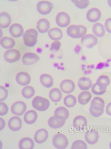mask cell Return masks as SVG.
I'll use <instances>...</instances> for the list:
<instances>
[{"mask_svg": "<svg viewBox=\"0 0 111 149\" xmlns=\"http://www.w3.org/2000/svg\"><path fill=\"white\" fill-rule=\"evenodd\" d=\"M38 33L34 29H28L23 36L24 44L27 47H34L37 43Z\"/></svg>", "mask_w": 111, "mask_h": 149, "instance_id": "6da1fadb", "label": "cell"}, {"mask_svg": "<svg viewBox=\"0 0 111 149\" xmlns=\"http://www.w3.org/2000/svg\"><path fill=\"white\" fill-rule=\"evenodd\" d=\"M33 107L40 111H47L50 107L49 101L46 98L37 96L35 97L32 102Z\"/></svg>", "mask_w": 111, "mask_h": 149, "instance_id": "7a4b0ae2", "label": "cell"}, {"mask_svg": "<svg viewBox=\"0 0 111 149\" xmlns=\"http://www.w3.org/2000/svg\"><path fill=\"white\" fill-rule=\"evenodd\" d=\"M52 143L54 147L56 149H65L69 144L68 139L64 134L58 133L53 137Z\"/></svg>", "mask_w": 111, "mask_h": 149, "instance_id": "3957f363", "label": "cell"}, {"mask_svg": "<svg viewBox=\"0 0 111 149\" xmlns=\"http://www.w3.org/2000/svg\"><path fill=\"white\" fill-rule=\"evenodd\" d=\"M54 8L51 2L47 1H39L37 4V9L38 12L42 15H47L49 14Z\"/></svg>", "mask_w": 111, "mask_h": 149, "instance_id": "277c9868", "label": "cell"}, {"mask_svg": "<svg viewBox=\"0 0 111 149\" xmlns=\"http://www.w3.org/2000/svg\"><path fill=\"white\" fill-rule=\"evenodd\" d=\"M27 110V106L24 102L18 101L11 106V112L16 116H22Z\"/></svg>", "mask_w": 111, "mask_h": 149, "instance_id": "5b68a950", "label": "cell"}, {"mask_svg": "<svg viewBox=\"0 0 111 149\" xmlns=\"http://www.w3.org/2000/svg\"><path fill=\"white\" fill-rule=\"evenodd\" d=\"M21 57L19 51L16 49H11L5 52L4 55L5 60L9 63H14L19 60Z\"/></svg>", "mask_w": 111, "mask_h": 149, "instance_id": "8992f818", "label": "cell"}, {"mask_svg": "<svg viewBox=\"0 0 111 149\" xmlns=\"http://www.w3.org/2000/svg\"><path fill=\"white\" fill-rule=\"evenodd\" d=\"M70 16L65 12H62L58 13L56 17L57 24L61 27H66L70 24Z\"/></svg>", "mask_w": 111, "mask_h": 149, "instance_id": "52a82bcc", "label": "cell"}, {"mask_svg": "<svg viewBox=\"0 0 111 149\" xmlns=\"http://www.w3.org/2000/svg\"><path fill=\"white\" fill-rule=\"evenodd\" d=\"M98 38L92 34H87L82 38L81 43L83 45L88 49L93 48L98 43Z\"/></svg>", "mask_w": 111, "mask_h": 149, "instance_id": "ba28073f", "label": "cell"}, {"mask_svg": "<svg viewBox=\"0 0 111 149\" xmlns=\"http://www.w3.org/2000/svg\"><path fill=\"white\" fill-rule=\"evenodd\" d=\"M40 59L37 55L33 52H27L24 54L22 58L24 65L29 66L37 63Z\"/></svg>", "mask_w": 111, "mask_h": 149, "instance_id": "9c48e42d", "label": "cell"}, {"mask_svg": "<svg viewBox=\"0 0 111 149\" xmlns=\"http://www.w3.org/2000/svg\"><path fill=\"white\" fill-rule=\"evenodd\" d=\"M66 120L58 116L51 117L48 120V125L52 129H59L64 125Z\"/></svg>", "mask_w": 111, "mask_h": 149, "instance_id": "30bf717a", "label": "cell"}, {"mask_svg": "<svg viewBox=\"0 0 111 149\" xmlns=\"http://www.w3.org/2000/svg\"><path fill=\"white\" fill-rule=\"evenodd\" d=\"M60 86L62 92L65 94L73 93L75 88V84L74 81L69 79H65L62 81Z\"/></svg>", "mask_w": 111, "mask_h": 149, "instance_id": "8fae6325", "label": "cell"}, {"mask_svg": "<svg viewBox=\"0 0 111 149\" xmlns=\"http://www.w3.org/2000/svg\"><path fill=\"white\" fill-rule=\"evenodd\" d=\"M99 138V132L94 129H92L85 133V140L89 144H95L98 142Z\"/></svg>", "mask_w": 111, "mask_h": 149, "instance_id": "7c38bea8", "label": "cell"}, {"mask_svg": "<svg viewBox=\"0 0 111 149\" xmlns=\"http://www.w3.org/2000/svg\"><path fill=\"white\" fill-rule=\"evenodd\" d=\"M15 80L20 86H27L31 81V76L27 72H19L16 74Z\"/></svg>", "mask_w": 111, "mask_h": 149, "instance_id": "4fadbf2b", "label": "cell"}, {"mask_svg": "<svg viewBox=\"0 0 111 149\" xmlns=\"http://www.w3.org/2000/svg\"><path fill=\"white\" fill-rule=\"evenodd\" d=\"M101 15V12L99 9L96 8H93L88 11L87 13V19L91 23H95L100 19Z\"/></svg>", "mask_w": 111, "mask_h": 149, "instance_id": "5bb4252c", "label": "cell"}, {"mask_svg": "<svg viewBox=\"0 0 111 149\" xmlns=\"http://www.w3.org/2000/svg\"><path fill=\"white\" fill-rule=\"evenodd\" d=\"M8 126L9 129L12 131H19L22 127V121L19 117L14 116L9 119Z\"/></svg>", "mask_w": 111, "mask_h": 149, "instance_id": "9a60e30c", "label": "cell"}, {"mask_svg": "<svg viewBox=\"0 0 111 149\" xmlns=\"http://www.w3.org/2000/svg\"><path fill=\"white\" fill-rule=\"evenodd\" d=\"M49 137V132L45 129L38 130L34 135V140L38 144L43 143L46 142Z\"/></svg>", "mask_w": 111, "mask_h": 149, "instance_id": "2e32d148", "label": "cell"}, {"mask_svg": "<svg viewBox=\"0 0 111 149\" xmlns=\"http://www.w3.org/2000/svg\"><path fill=\"white\" fill-rule=\"evenodd\" d=\"M9 33L14 38H19L24 34V28L20 24H13L9 28Z\"/></svg>", "mask_w": 111, "mask_h": 149, "instance_id": "e0dca14e", "label": "cell"}, {"mask_svg": "<svg viewBox=\"0 0 111 149\" xmlns=\"http://www.w3.org/2000/svg\"><path fill=\"white\" fill-rule=\"evenodd\" d=\"M105 102L104 100L99 97H96L91 102L90 107L95 111H101L104 110Z\"/></svg>", "mask_w": 111, "mask_h": 149, "instance_id": "ac0fdd59", "label": "cell"}, {"mask_svg": "<svg viewBox=\"0 0 111 149\" xmlns=\"http://www.w3.org/2000/svg\"><path fill=\"white\" fill-rule=\"evenodd\" d=\"M78 86L82 91L89 90L92 86V82L89 77H82L78 80Z\"/></svg>", "mask_w": 111, "mask_h": 149, "instance_id": "d6986e66", "label": "cell"}, {"mask_svg": "<svg viewBox=\"0 0 111 149\" xmlns=\"http://www.w3.org/2000/svg\"><path fill=\"white\" fill-rule=\"evenodd\" d=\"M12 19L8 13L6 12H1L0 14V26L1 28H8L11 24Z\"/></svg>", "mask_w": 111, "mask_h": 149, "instance_id": "ffe728a7", "label": "cell"}, {"mask_svg": "<svg viewBox=\"0 0 111 149\" xmlns=\"http://www.w3.org/2000/svg\"><path fill=\"white\" fill-rule=\"evenodd\" d=\"M87 125V120L84 116L79 115L76 116L73 120V125L76 129L81 130L83 129Z\"/></svg>", "mask_w": 111, "mask_h": 149, "instance_id": "44dd1931", "label": "cell"}, {"mask_svg": "<svg viewBox=\"0 0 111 149\" xmlns=\"http://www.w3.org/2000/svg\"><path fill=\"white\" fill-rule=\"evenodd\" d=\"M38 115L36 111L31 110L25 113L24 120L26 124L32 125L34 124L37 119Z\"/></svg>", "mask_w": 111, "mask_h": 149, "instance_id": "7402d4cb", "label": "cell"}, {"mask_svg": "<svg viewBox=\"0 0 111 149\" xmlns=\"http://www.w3.org/2000/svg\"><path fill=\"white\" fill-rule=\"evenodd\" d=\"M50 24L49 21L45 19H41L37 23V28L40 33H47L49 29Z\"/></svg>", "mask_w": 111, "mask_h": 149, "instance_id": "603a6c76", "label": "cell"}, {"mask_svg": "<svg viewBox=\"0 0 111 149\" xmlns=\"http://www.w3.org/2000/svg\"><path fill=\"white\" fill-rule=\"evenodd\" d=\"M40 81L42 86L46 88H50L53 86V77L50 75L47 74H44L40 76Z\"/></svg>", "mask_w": 111, "mask_h": 149, "instance_id": "cb8c5ba5", "label": "cell"}, {"mask_svg": "<svg viewBox=\"0 0 111 149\" xmlns=\"http://www.w3.org/2000/svg\"><path fill=\"white\" fill-rule=\"evenodd\" d=\"M19 147L21 149H33L34 147V143L30 138H24L19 142Z\"/></svg>", "mask_w": 111, "mask_h": 149, "instance_id": "d4e9b609", "label": "cell"}, {"mask_svg": "<svg viewBox=\"0 0 111 149\" xmlns=\"http://www.w3.org/2000/svg\"><path fill=\"white\" fill-rule=\"evenodd\" d=\"M1 45L3 48L7 49H11L15 45V42L14 39L12 38L5 37L2 38L0 41Z\"/></svg>", "mask_w": 111, "mask_h": 149, "instance_id": "484cf974", "label": "cell"}, {"mask_svg": "<svg viewBox=\"0 0 111 149\" xmlns=\"http://www.w3.org/2000/svg\"><path fill=\"white\" fill-rule=\"evenodd\" d=\"M80 30L79 25H72L67 29V33L69 37L73 38H79Z\"/></svg>", "mask_w": 111, "mask_h": 149, "instance_id": "4316f807", "label": "cell"}, {"mask_svg": "<svg viewBox=\"0 0 111 149\" xmlns=\"http://www.w3.org/2000/svg\"><path fill=\"white\" fill-rule=\"evenodd\" d=\"M49 37L52 40H58L63 37V33L62 30L59 28H53L48 31Z\"/></svg>", "mask_w": 111, "mask_h": 149, "instance_id": "83f0119b", "label": "cell"}, {"mask_svg": "<svg viewBox=\"0 0 111 149\" xmlns=\"http://www.w3.org/2000/svg\"><path fill=\"white\" fill-rule=\"evenodd\" d=\"M50 98L54 102L60 101L62 97V94L60 89L58 88H54L51 90L49 93Z\"/></svg>", "mask_w": 111, "mask_h": 149, "instance_id": "f1b7e54d", "label": "cell"}, {"mask_svg": "<svg viewBox=\"0 0 111 149\" xmlns=\"http://www.w3.org/2000/svg\"><path fill=\"white\" fill-rule=\"evenodd\" d=\"M92 97V95L88 91H85L81 93L78 97V102L81 105L87 104Z\"/></svg>", "mask_w": 111, "mask_h": 149, "instance_id": "f546056e", "label": "cell"}, {"mask_svg": "<svg viewBox=\"0 0 111 149\" xmlns=\"http://www.w3.org/2000/svg\"><path fill=\"white\" fill-rule=\"evenodd\" d=\"M92 31L94 34L98 38L103 37L105 33L104 25L99 23H96L93 26Z\"/></svg>", "mask_w": 111, "mask_h": 149, "instance_id": "4dcf8cb0", "label": "cell"}, {"mask_svg": "<svg viewBox=\"0 0 111 149\" xmlns=\"http://www.w3.org/2000/svg\"><path fill=\"white\" fill-rule=\"evenodd\" d=\"M55 116L61 117L65 119L66 120L69 117V111L67 109H66L63 107H58L55 110L54 112Z\"/></svg>", "mask_w": 111, "mask_h": 149, "instance_id": "1f68e13d", "label": "cell"}, {"mask_svg": "<svg viewBox=\"0 0 111 149\" xmlns=\"http://www.w3.org/2000/svg\"><path fill=\"white\" fill-rule=\"evenodd\" d=\"M77 100L76 98L72 95H66L64 99V104L66 107L72 108L76 105Z\"/></svg>", "mask_w": 111, "mask_h": 149, "instance_id": "d6a6232c", "label": "cell"}, {"mask_svg": "<svg viewBox=\"0 0 111 149\" xmlns=\"http://www.w3.org/2000/svg\"><path fill=\"white\" fill-rule=\"evenodd\" d=\"M35 89L31 86H26L22 91V94L26 99H29L34 96Z\"/></svg>", "mask_w": 111, "mask_h": 149, "instance_id": "836d02e7", "label": "cell"}, {"mask_svg": "<svg viewBox=\"0 0 111 149\" xmlns=\"http://www.w3.org/2000/svg\"><path fill=\"white\" fill-rule=\"evenodd\" d=\"M96 83L102 87L107 88L110 83V79L106 75H101L98 78Z\"/></svg>", "mask_w": 111, "mask_h": 149, "instance_id": "e575fe53", "label": "cell"}, {"mask_svg": "<svg viewBox=\"0 0 111 149\" xmlns=\"http://www.w3.org/2000/svg\"><path fill=\"white\" fill-rule=\"evenodd\" d=\"M106 90L107 88L99 86L96 83L94 84L92 87V92L93 93L96 95H102L105 93Z\"/></svg>", "mask_w": 111, "mask_h": 149, "instance_id": "d590c367", "label": "cell"}, {"mask_svg": "<svg viewBox=\"0 0 111 149\" xmlns=\"http://www.w3.org/2000/svg\"><path fill=\"white\" fill-rule=\"evenodd\" d=\"M73 3L80 9H84L87 7L90 4V1L88 0H82V1H78V0H72L71 1Z\"/></svg>", "mask_w": 111, "mask_h": 149, "instance_id": "8d00e7d4", "label": "cell"}, {"mask_svg": "<svg viewBox=\"0 0 111 149\" xmlns=\"http://www.w3.org/2000/svg\"><path fill=\"white\" fill-rule=\"evenodd\" d=\"M71 149H87V144L83 140H77L75 141L72 144Z\"/></svg>", "mask_w": 111, "mask_h": 149, "instance_id": "74e56055", "label": "cell"}, {"mask_svg": "<svg viewBox=\"0 0 111 149\" xmlns=\"http://www.w3.org/2000/svg\"><path fill=\"white\" fill-rule=\"evenodd\" d=\"M8 91L4 86H0V101L3 102L7 98Z\"/></svg>", "mask_w": 111, "mask_h": 149, "instance_id": "f35d334b", "label": "cell"}, {"mask_svg": "<svg viewBox=\"0 0 111 149\" xmlns=\"http://www.w3.org/2000/svg\"><path fill=\"white\" fill-rule=\"evenodd\" d=\"M62 43L59 40H55L53 41L51 46L50 50L51 52H58L59 50L61 48Z\"/></svg>", "mask_w": 111, "mask_h": 149, "instance_id": "ab89813d", "label": "cell"}, {"mask_svg": "<svg viewBox=\"0 0 111 149\" xmlns=\"http://www.w3.org/2000/svg\"><path fill=\"white\" fill-rule=\"evenodd\" d=\"M8 111V107L7 105L5 102H0V115L5 116L7 114Z\"/></svg>", "mask_w": 111, "mask_h": 149, "instance_id": "60d3db41", "label": "cell"}, {"mask_svg": "<svg viewBox=\"0 0 111 149\" xmlns=\"http://www.w3.org/2000/svg\"><path fill=\"white\" fill-rule=\"evenodd\" d=\"M89 111H90V113L94 117L98 118L103 114V113H104V110L101 111H95L90 107L89 108Z\"/></svg>", "mask_w": 111, "mask_h": 149, "instance_id": "b9f144b4", "label": "cell"}, {"mask_svg": "<svg viewBox=\"0 0 111 149\" xmlns=\"http://www.w3.org/2000/svg\"><path fill=\"white\" fill-rule=\"evenodd\" d=\"M105 27L108 33H111V18L108 19L105 23Z\"/></svg>", "mask_w": 111, "mask_h": 149, "instance_id": "7bdbcfd3", "label": "cell"}, {"mask_svg": "<svg viewBox=\"0 0 111 149\" xmlns=\"http://www.w3.org/2000/svg\"><path fill=\"white\" fill-rule=\"evenodd\" d=\"M79 27L80 30V35L79 36V38H82L86 35V33L87 32V29L85 26L83 25H79Z\"/></svg>", "mask_w": 111, "mask_h": 149, "instance_id": "ee69618b", "label": "cell"}, {"mask_svg": "<svg viewBox=\"0 0 111 149\" xmlns=\"http://www.w3.org/2000/svg\"><path fill=\"white\" fill-rule=\"evenodd\" d=\"M105 111L108 115L111 116V102L108 103L107 105Z\"/></svg>", "mask_w": 111, "mask_h": 149, "instance_id": "f6af8a7d", "label": "cell"}, {"mask_svg": "<svg viewBox=\"0 0 111 149\" xmlns=\"http://www.w3.org/2000/svg\"><path fill=\"white\" fill-rule=\"evenodd\" d=\"M0 120H1V130H0L1 131L5 127V125H6V122L2 118H0Z\"/></svg>", "mask_w": 111, "mask_h": 149, "instance_id": "bcb514c9", "label": "cell"}, {"mask_svg": "<svg viewBox=\"0 0 111 149\" xmlns=\"http://www.w3.org/2000/svg\"><path fill=\"white\" fill-rule=\"evenodd\" d=\"M108 4L109 6L111 8V0H109V1H108Z\"/></svg>", "mask_w": 111, "mask_h": 149, "instance_id": "7dc6e473", "label": "cell"}, {"mask_svg": "<svg viewBox=\"0 0 111 149\" xmlns=\"http://www.w3.org/2000/svg\"><path fill=\"white\" fill-rule=\"evenodd\" d=\"M109 146H110V149H111V141L110 142V143H109Z\"/></svg>", "mask_w": 111, "mask_h": 149, "instance_id": "c3c4849f", "label": "cell"}]
</instances>
